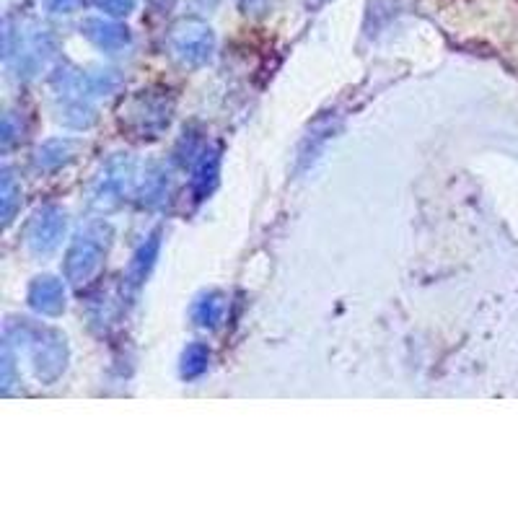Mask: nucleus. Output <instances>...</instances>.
I'll return each mask as SVG.
<instances>
[{
  "instance_id": "9d476101",
  "label": "nucleus",
  "mask_w": 518,
  "mask_h": 518,
  "mask_svg": "<svg viewBox=\"0 0 518 518\" xmlns=\"http://www.w3.org/2000/svg\"><path fill=\"white\" fill-rule=\"evenodd\" d=\"M158 247H161V239H158V234H153L151 239L140 247V252L135 254V262H133V267H130V280H133V283H143L146 272L151 270L153 259H156Z\"/></svg>"
},
{
  "instance_id": "6ab92c4d",
  "label": "nucleus",
  "mask_w": 518,
  "mask_h": 518,
  "mask_svg": "<svg viewBox=\"0 0 518 518\" xmlns=\"http://www.w3.org/2000/svg\"><path fill=\"white\" fill-rule=\"evenodd\" d=\"M322 3H327V0H309V6H322Z\"/></svg>"
},
{
  "instance_id": "2eb2a0df",
  "label": "nucleus",
  "mask_w": 518,
  "mask_h": 518,
  "mask_svg": "<svg viewBox=\"0 0 518 518\" xmlns=\"http://www.w3.org/2000/svg\"><path fill=\"white\" fill-rule=\"evenodd\" d=\"M96 6L109 16H127L135 8V0H96Z\"/></svg>"
},
{
  "instance_id": "f3484780",
  "label": "nucleus",
  "mask_w": 518,
  "mask_h": 518,
  "mask_svg": "<svg viewBox=\"0 0 518 518\" xmlns=\"http://www.w3.org/2000/svg\"><path fill=\"white\" fill-rule=\"evenodd\" d=\"M239 6L244 8V13H265L270 0H239Z\"/></svg>"
},
{
  "instance_id": "39448f33",
  "label": "nucleus",
  "mask_w": 518,
  "mask_h": 518,
  "mask_svg": "<svg viewBox=\"0 0 518 518\" xmlns=\"http://www.w3.org/2000/svg\"><path fill=\"white\" fill-rule=\"evenodd\" d=\"M34 366H37V373L45 381L57 379L65 368V342L57 335L39 340L34 345Z\"/></svg>"
},
{
  "instance_id": "6e6552de",
  "label": "nucleus",
  "mask_w": 518,
  "mask_h": 518,
  "mask_svg": "<svg viewBox=\"0 0 518 518\" xmlns=\"http://www.w3.org/2000/svg\"><path fill=\"white\" fill-rule=\"evenodd\" d=\"M218 164H221V156H218V151H213L200 161V166H197L195 179H192V190H195L197 200H203V197L213 190L215 179H218Z\"/></svg>"
},
{
  "instance_id": "dca6fc26",
  "label": "nucleus",
  "mask_w": 518,
  "mask_h": 518,
  "mask_svg": "<svg viewBox=\"0 0 518 518\" xmlns=\"http://www.w3.org/2000/svg\"><path fill=\"white\" fill-rule=\"evenodd\" d=\"M81 3L83 0H47V8L55 13H70V11H76Z\"/></svg>"
},
{
  "instance_id": "9b49d317",
  "label": "nucleus",
  "mask_w": 518,
  "mask_h": 518,
  "mask_svg": "<svg viewBox=\"0 0 518 518\" xmlns=\"http://www.w3.org/2000/svg\"><path fill=\"white\" fill-rule=\"evenodd\" d=\"M70 153H73V143H68V140H52V143L39 148L37 161L42 169H57V166H63L68 161Z\"/></svg>"
},
{
  "instance_id": "0eeeda50",
  "label": "nucleus",
  "mask_w": 518,
  "mask_h": 518,
  "mask_svg": "<svg viewBox=\"0 0 518 518\" xmlns=\"http://www.w3.org/2000/svg\"><path fill=\"white\" fill-rule=\"evenodd\" d=\"M83 34L94 42L96 47L102 50L117 52L130 42V32L125 26L114 24V21H104V19H89L83 24Z\"/></svg>"
},
{
  "instance_id": "4468645a",
  "label": "nucleus",
  "mask_w": 518,
  "mask_h": 518,
  "mask_svg": "<svg viewBox=\"0 0 518 518\" xmlns=\"http://www.w3.org/2000/svg\"><path fill=\"white\" fill-rule=\"evenodd\" d=\"M19 184L13 182L11 174H3V187H0V203H3V221H11L13 210L19 205Z\"/></svg>"
},
{
  "instance_id": "f257e3e1",
  "label": "nucleus",
  "mask_w": 518,
  "mask_h": 518,
  "mask_svg": "<svg viewBox=\"0 0 518 518\" xmlns=\"http://www.w3.org/2000/svg\"><path fill=\"white\" fill-rule=\"evenodd\" d=\"M104 252H107V231L102 228H89L86 234L78 236L70 247L68 259H65V275L76 285L86 283V280L99 270L102 265Z\"/></svg>"
},
{
  "instance_id": "ddd939ff",
  "label": "nucleus",
  "mask_w": 518,
  "mask_h": 518,
  "mask_svg": "<svg viewBox=\"0 0 518 518\" xmlns=\"http://www.w3.org/2000/svg\"><path fill=\"white\" fill-rule=\"evenodd\" d=\"M166 187H169V177H166V171L153 169L151 174L146 177V184H143V203L146 205L161 203V200L166 197Z\"/></svg>"
},
{
  "instance_id": "1a4fd4ad",
  "label": "nucleus",
  "mask_w": 518,
  "mask_h": 518,
  "mask_svg": "<svg viewBox=\"0 0 518 518\" xmlns=\"http://www.w3.org/2000/svg\"><path fill=\"white\" fill-rule=\"evenodd\" d=\"M192 316L200 327H215L221 322L223 316V298L218 293H210V296H203L192 309Z\"/></svg>"
},
{
  "instance_id": "f03ea898",
  "label": "nucleus",
  "mask_w": 518,
  "mask_h": 518,
  "mask_svg": "<svg viewBox=\"0 0 518 518\" xmlns=\"http://www.w3.org/2000/svg\"><path fill=\"white\" fill-rule=\"evenodd\" d=\"M169 112L171 109L164 96L143 94L135 99L127 120H130V127H133L140 138H153V135H158L169 125Z\"/></svg>"
},
{
  "instance_id": "a211bd4d",
  "label": "nucleus",
  "mask_w": 518,
  "mask_h": 518,
  "mask_svg": "<svg viewBox=\"0 0 518 518\" xmlns=\"http://www.w3.org/2000/svg\"><path fill=\"white\" fill-rule=\"evenodd\" d=\"M174 3H177V0H148L151 11L156 13H169L171 8H174Z\"/></svg>"
},
{
  "instance_id": "20e7f679",
  "label": "nucleus",
  "mask_w": 518,
  "mask_h": 518,
  "mask_svg": "<svg viewBox=\"0 0 518 518\" xmlns=\"http://www.w3.org/2000/svg\"><path fill=\"white\" fill-rule=\"evenodd\" d=\"M174 52L182 63L200 65L205 63L213 52V34L205 26H184L174 34Z\"/></svg>"
},
{
  "instance_id": "423d86ee",
  "label": "nucleus",
  "mask_w": 518,
  "mask_h": 518,
  "mask_svg": "<svg viewBox=\"0 0 518 518\" xmlns=\"http://www.w3.org/2000/svg\"><path fill=\"white\" fill-rule=\"evenodd\" d=\"M29 304L39 311V314L57 316L65 306V291L63 283L55 278H39L29 288Z\"/></svg>"
},
{
  "instance_id": "7ed1b4c3",
  "label": "nucleus",
  "mask_w": 518,
  "mask_h": 518,
  "mask_svg": "<svg viewBox=\"0 0 518 518\" xmlns=\"http://www.w3.org/2000/svg\"><path fill=\"white\" fill-rule=\"evenodd\" d=\"M65 234V215L63 210L57 208H45L42 213H37V218L29 226V244H32L34 252L47 254L60 244Z\"/></svg>"
},
{
  "instance_id": "f8f14e48",
  "label": "nucleus",
  "mask_w": 518,
  "mask_h": 518,
  "mask_svg": "<svg viewBox=\"0 0 518 518\" xmlns=\"http://www.w3.org/2000/svg\"><path fill=\"white\" fill-rule=\"evenodd\" d=\"M208 361L210 353L205 345H190L182 355V376L184 379H195V376H200L208 368Z\"/></svg>"
}]
</instances>
